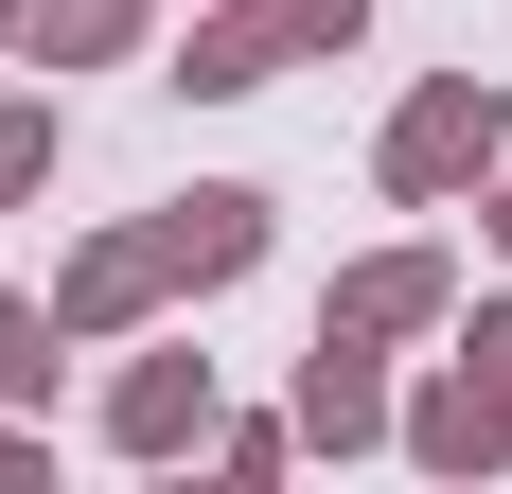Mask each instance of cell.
I'll return each instance as SVG.
<instances>
[{
    "instance_id": "obj_11",
    "label": "cell",
    "mask_w": 512,
    "mask_h": 494,
    "mask_svg": "<svg viewBox=\"0 0 512 494\" xmlns=\"http://www.w3.org/2000/svg\"><path fill=\"white\" fill-rule=\"evenodd\" d=\"M53 353H71V336H53V300L0 283V406H53Z\"/></svg>"
},
{
    "instance_id": "obj_15",
    "label": "cell",
    "mask_w": 512,
    "mask_h": 494,
    "mask_svg": "<svg viewBox=\"0 0 512 494\" xmlns=\"http://www.w3.org/2000/svg\"><path fill=\"white\" fill-rule=\"evenodd\" d=\"M477 230H495V265H512V159H495V177H477Z\"/></svg>"
},
{
    "instance_id": "obj_9",
    "label": "cell",
    "mask_w": 512,
    "mask_h": 494,
    "mask_svg": "<svg viewBox=\"0 0 512 494\" xmlns=\"http://www.w3.org/2000/svg\"><path fill=\"white\" fill-rule=\"evenodd\" d=\"M18 53L36 71H124L142 53V0H18Z\"/></svg>"
},
{
    "instance_id": "obj_7",
    "label": "cell",
    "mask_w": 512,
    "mask_h": 494,
    "mask_svg": "<svg viewBox=\"0 0 512 494\" xmlns=\"http://www.w3.org/2000/svg\"><path fill=\"white\" fill-rule=\"evenodd\" d=\"M106 442H124V459L212 442V353H124V389H106Z\"/></svg>"
},
{
    "instance_id": "obj_2",
    "label": "cell",
    "mask_w": 512,
    "mask_h": 494,
    "mask_svg": "<svg viewBox=\"0 0 512 494\" xmlns=\"http://www.w3.org/2000/svg\"><path fill=\"white\" fill-rule=\"evenodd\" d=\"M159 300H177V265H159V212H142V230H89L71 265H53V336L106 353V336H142Z\"/></svg>"
},
{
    "instance_id": "obj_14",
    "label": "cell",
    "mask_w": 512,
    "mask_h": 494,
    "mask_svg": "<svg viewBox=\"0 0 512 494\" xmlns=\"http://www.w3.org/2000/svg\"><path fill=\"white\" fill-rule=\"evenodd\" d=\"M460 353H495V371H512V300H477V318H460Z\"/></svg>"
},
{
    "instance_id": "obj_8",
    "label": "cell",
    "mask_w": 512,
    "mask_h": 494,
    "mask_svg": "<svg viewBox=\"0 0 512 494\" xmlns=\"http://www.w3.org/2000/svg\"><path fill=\"white\" fill-rule=\"evenodd\" d=\"M283 424H301L318 459H354V442H389L407 406H389V371H371V336H318V353H301V406H283Z\"/></svg>"
},
{
    "instance_id": "obj_6",
    "label": "cell",
    "mask_w": 512,
    "mask_h": 494,
    "mask_svg": "<svg viewBox=\"0 0 512 494\" xmlns=\"http://www.w3.org/2000/svg\"><path fill=\"white\" fill-rule=\"evenodd\" d=\"M159 265H177V300L248 283V265H265V195H248V177H195V195L159 212Z\"/></svg>"
},
{
    "instance_id": "obj_5",
    "label": "cell",
    "mask_w": 512,
    "mask_h": 494,
    "mask_svg": "<svg viewBox=\"0 0 512 494\" xmlns=\"http://www.w3.org/2000/svg\"><path fill=\"white\" fill-rule=\"evenodd\" d=\"M283 71H301V18H283V0H212L195 36H177V89L195 106H248V89H283Z\"/></svg>"
},
{
    "instance_id": "obj_12",
    "label": "cell",
    "mask_w": 512,
    "mask_h": 494,
    "mask_svg": "<svg viewBox=\"0 0 512 494\" xmlns=\"http://www.w3.org/2000/svg\"><path fill=\"white\" fill-rule=\"evenodd\" d=\"M283 18H301V53H354L371 36V0H283Z\"/></svg>"
},
{
    "instance_id": "obj_4",
    "label": "cell",
    "mask_w": 512,
    "mask_h": 494,
    "mask_svg": "<svg viewBox=\"0 0 512 494\" xmlns=\"http://www.w3.org/2000/svg\"><path fill=\"white\" fill-rule=\"evenodd\" d=\"M442 318H460V265H442V247H371V265H336V300H318V336H442Z\"/></svg>"
},
{
    "instance_id": "obj_10",
    "label": "cell",
    "mask_w": 512,
    "mask_h": 494,
    "mask_svg": "<svg viewBox=\"0 0 512 494\" xmlns=\"http://www.w3.org/2000/svg\"><path fill=\"white\" fill-rule=\"evenodd\" d=\"M53 195V89H0V212Z\"/></svg>"
},
{
    "instance_id": "obj_1",
    "label": "cell",
    "mask_w": 512,
    "mask_h": 494,
    "mask_svg": "<svg viewBox=\"0 0 512 494\" xmlns=\"http://www.w3.org/2000/svg\"><path fill=\"white\" fill-rule=\"evenodd\" d=\"M495 159H512V89H495V71H424V89L389 106V142H371V177H389L407 212H442V195H477Z\"/></svg>"
},
{
    "instance_id": "obj_3",
    "label": "cell",
    "mask_w": 512,
    "mask_h": 494,
    "mask_svg": "<svg viewBox=\"0 0 512 494\" xmlns=\"http://www.w3.org/2000/svg\"><path fill=\"white\" fill-rule=\"evenodd\" d=\"M389 442H407L424 477H495V459H512V371H495V353H460V371H424Z\"/></svg>"
},
{
    "instance_id": "obj_13",
    "label": "cell",
    "mask_w": 512,
    "mask_h": 494,
    "mask_svg": "<svg viewBox=\"0 0 512 494\" xmlns=\"http://www.w3.org/2000/svg\"><path fill=\"white\" fill-rule=\"evenodd\" d=\"M0 477H53V442H36V424H18V406H0Z\"/></svg>"
},
{
    "instance_id": "obj_16",
    "label": "cell",
    "mask_w": 512,
    "mask_h": 494,
    "mask_svg": "<svg viewBox=\"0 0 512 494\" xmlns=\"http://www.w3.org/2000/svg\"><path fill=\"white\" fill-rule=\"evenodd\" d=\"M0 53H18V0H0Z\"/></svg>"
}]
</instances>
